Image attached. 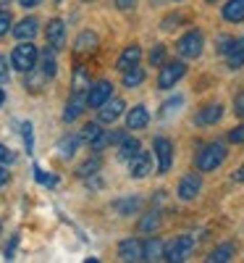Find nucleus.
Wrapping results in <instances>:
<instances>
[{"label": "nucleus", "mask_w": 244, "mask_h": 263, "mask_svg": "<svg viewBox=\"0 0 244 263\" xmlns=\"http://www.w3.org/2000/svg\"><path fill=\"white\" fill-rule=\"evenodd\" d=\"M223 158H226V147L220 142H210L197 153L194 163H197V171H215L220 163H223Z\"/></svg>", "instance_id": "obj_1"}, {"label": "nucleus", "mask_w": 244, "mask_h": 263, "mask_svg": "<svg viewBox=\"0 0 244 263\" xmlns=\"http://www.w3.org/2000/svg\"><path fill=\"white\" fill-rule=\"evenodd\" d=\"M37 48L32 45L29 40H18V45L13 48V53H11V63H13V69L16 71H29V69H34V63H37Z\"/></svg>", "instance_id": "obj_2"}, {"label": "nucleus", "mask_w": 244, "mask_h": 263, "mask_svg": "<svg viewBox=\"0 0 244 263\" xmlns=\"http://www.w3.org/2000/svg\"><path fill=\"white\" fill-rule=\"evenodd\" d=\"M192 250H194V239H192L189 234H181V237H176L173 242L166 245V255H163V260L181 263V260H187V255H189Z\"/></svg>", "instance_id": "obj_3"}, {"label": "nucleus", "mask_w": 244, "mask_h": 263, "mask_svg": "<svg viewBox=\"0 0 244 263\" xmlns=\"http://www.w3.org/2000/svg\"><path fill=\"white\" fill-rule=\"evenodd\" d=\"M202 48H205V40H202V32H197V29L187 32L179 42H176V50H179L181 58H197L202 53Z\"/></svg>", "instance_id": "obj_4"}, {"label": "nucleus", "mask_w": 244, "mask_h": 263, "mask_svg": "<svg viewBox=\"0 0 244 263\" xmlns=\"http://www.w3.org/2000/svg\"><path fill=\"white\" fill-rule=\"evenodd\" d=\"M187 74V66L181 61H171V63H163L160 69V77H158V87L160 90H171V87L179 82L181 77Z\"/></svg>", "instance_id": "obj_5"}, {"label": "nucleus", "mask_w": 244, "mask_h": 263, "mask_svg": "<svg viewBox=\"0 0 244 263\" xmlns=\"http://www.w3.org/2000/svg\"><path fill=\"white\" fill-rule=\"evenodd\" d=\"M129 174L134 179H145L147 174H152V153H145L142 147L129 158Z\"/></svg>", "instance_id": "obj_6"}, {"label": "nucleus", "mask_w": 244, "mask_h": 263, "mask_svg": "<svg viewBox=\"0 0 244 263\" xmlns=\"http://www.w3.org/2000/svg\"><path fill=\"white\" fill-rule=\"evenodd\" d=\"M152 150H155V156H158V174H166L171 168V163H173V145H171V140L155 137Z\"/></svg>", "instance_id": "obj_7"}, {"label": "nucleus", "mask_w": 244, "mask_h": 263, "mask_svg": "<svg viewBox=\"0 0 244 263\" xmlns=\"http://www.w3.org/2000/svg\"><path fill=\"white\" fill-rule=\"evenodd\" d=\"M110 92H113V84H110L108 79L95 82V84L90 87V95H87V105H90V108H100V105L110 98Z\"/></svg>", "instance_id": "obj_8"}, {"label": "nucleus", "mask_w": 244, "mask_h": 263, "mask_svg": "<svg viewBox=\"0 0 244 263\" xmlns=\"http://www.w3.org/2000/svg\"><path fill=\"white\" fill-rule=\"evenodd\" d=\"M124 108H126V105H124V100H118V98L110 100V98H108V100L97 108V121H100V124H110V121H116V119L124 114Z\"/></svg>", "instance_id": "obj_9"}, {"label": "nucleus", "mask_w": 244, "mask_h": 263, "mask_svg": "<svg viewBox=\"0 0 244 263\" xmlns=\"http://www.w3.org/2000/svg\"><path fill=\"white\" fill-rule=\"evenodd\" d=\"M199 190H202L199 174H187V177H181V182H179V197L181 200H194L199 195Z\"/></svg>", "instance_id": "obj_10"}, {"label": "nucleus", "mask_w": 244, "mask_h": 263, "mask_svg": "<svg viewBox=\"0 0 244 263\" xmlns=\"http://www.w3.org/2000/svg\"><path fill=\"white\" fill-rule=\"evenodd\" d=\"M45 37H48V45L53 50L63 48V42H66V24H63L60 18H53L50 24L45 27Z\"/></svg>", "instance_id": "obj_11"}, {"label": "nucleus", "mask_w": 244, "mask_h": 263, "mask_svg": "<svg viewBox=\"0 0 244 263\" xmlns=\"http://www.w3.org/2000/svg\"><path fill=\"white\" fill-rule=\"evenodd\" d=\"M220 116H223V105L220 103H210V105H205L202 111L197 114V124L199 126H213V124H218L220 121Z\"/></svg>", "instance_id": "obj_12"}, {"label": "nucleus", "mask_w": 244, "mask_h": 263, "mask_svg": "<svg viewBox=\"0 0 244 263\" xmlns=\"http://www.w3.org/2000/svg\"><path fill=\"white\" fill-rule=\"evenodd\" d=\"M118 255H121V260H129V263L142 260V242H139L137 237L124 239V242L118 245Z\"/></svg>", "instance_id": "obj_13"}, {"label": "nucleus", "mask_w": 244, "mask_h": 263, "mask_svg": "<svg viewBox=\"0 0 244 263\" xmlns=\"http://www.w3.org/2000/svg\"><path fill=\"white\" fill-rule=\"evenodd\" d=\"M166 255V242L160 237H150L142 245V260H163Z\"/></svg>", "instance_id": "obj_14"}, {"label": "nucleus", "mask_w": 244, "mask_h": 263, "mask_svg": "<svg viewBox=\"0 0 244 263\" xmlns=\"http://www.w3.org/2000/svg\"><path fill=\"white\" fill-rule=\"evenodd\" d=\"M223 55H226L229 69H241L244 66V37L241 40H231V45H229V50Z\"/></svg>", "instance_id": "obj_15"}, {"label": "nucleus", "mask_w": 244, "mask_h": 263, "mask_svg": "<svg viewBox=\"0 0 244 263\" xmlns=\"http://www.w3.org/2000/svg\"><path fill=\"white\" fill-rule=\"evenodd\" d=\"M139 58H142V48H139V45H129V48L118 55L116 69H118V71H126V69H131V66H137Z\"/></svg>", "instance_id": "obj_16"}, {"label": "nucleus", "mask_w": 244, "mask_h": 263, "mask_svg": "<svg viewBox=\"0 0 244 263\" xmlns=\"http://www.w3.org/2000/svg\"><path fill=\"white\" fill-rule=\"evenodd\" d=\"M37 27H39V24H37V18L29 16V18H24V21H18L16 27H11V32H13L16 40H32V37L37 34Z\"/></svg>", "instance_id": "obj_17"}, {"label": "nucleus", "mask_w": 244, "mask_h": 263, "mask_svg": "<svg viewBox=\"0 0 244 263\" xmlns=\"http://www.w3.org/2000/svg\"><path fill=\"white\" fill-rule=\"evenodd\" d=\"M147 121H150V114H147L145 105H134L129 111V116H126V126L129 129H145Z\"/></svg>", "instance_id": "obj_18"}, {"label": "nucleus", "mask_w": 244, "mask_h": 263, "mask_svg": "<svg viewBox=\"0 0 244 263\" xmlns=\"http://www.w3.org/2000/svg\"><path fill=\"white\" fill-rule=\"evenodd\" d=\"M223 18L231 21V24L244 21V0H229V3L223 6Z\"/></svg>", "instance_id": "obj_19"}, {"label": "nucleus", "mask_w": 244, "mask_h": 263, "mask_svg": "<svg viewBox=\"0 0 244 263\" xmlns=\"http://www.w3.org/2000/svg\"><path fill=\"white\" fill-rule=\"evenodd\" d=\"M139 205H142L139 195H129V197H121V200H116L113 208H116L118 213H124V216H131V213L139 211Z\"/></svg>", "instance_id": "obj_20"}, {"label": "nucleus", "mask_w": 244, "mask_h": 263, "mask_svg": "<svg viewBox=\"0 0 244 263\" xmlns=\"http://www.w3.org/2000/svg\"><path fill=\"white\" fill-rule=\"evenodd\" d=\"M82 108H84L82 92H74V95H71V100H69V105H66V114H63V121H74V119H79V114H82Z\"/></svg>", "instance_id": "obj_21"}, {"label": "nucleus", "mask_w": 244, "mask_h": 263, "mask_svg": "<svg viewBox=\"0 0 244 263\" xmlns=\"http://www.w3.org/2000/svg\"><path fill=\"white\" fill-rule=\"evenodd\" d=\"M39 69L42 71H45L48 74V79L55 74V69H58V66H55V55H53V48H45V50H39Z\"/></svg>", "instance_id": "obj_22"}, {"label": "nucleus", "mask_w": 244, "mask_h": 263, "mask_svg": "<svg viewBox=\"0 0 244 263\" xmlns=\"http://www.w3.org/2000/svg\"><path fill=\"white\" fill-rule=\"evenodd\" d=\"M82 140H79V135H69V137H63L60 142H58V156L60 158H71L74 153H76V145H79Z\"/></svg>", "instance_id": "obj_23"}, {"label": "nucleus", "mask_w": 244, "mask_h": 263, "mask_svg": "<svg viewBox=\"0 0 244 263\" xmlns=\"http://www.w3.org/2000/svg\"><path fill=\"white\" fill-rule=\"evenodd\" d=\"M97 48V34L95 32H82L76 37V50L79 53H92Z\"/></svg>", "instance_id": "obj_24"}, {"label": "nucleus", "mask_w": 244, "mask_h": 263, "mask_svg": "<svg viewBox=\"0 0 244 263\" xmlns=\"http://www.w3.org/2000/svg\"><path fill=\"white\" fill-rule=\"evenodd\" d=\"M100 168H103V163H100V158L95 156V158H90V161H84V163L76 168V174H79L82 179H90V177H97Z\"/></svg>", "instance_id": "obj_25"}, {"label": "nucleus", "mask_w": 244, "mask_h": 263, "mask_svg": "<svg viewBox=\"0 0 244 263\" xmlns=\"http://www.w3.org/2000/svg\"><path fill=\"white\" fill-rule=\"evenodd\" d=\"M137 150H139V140H134V137H124V140L118 142V158H121V161H129Z\"/></svg>", "instance_id": "obj_26"}, {"label": "nucleus", "mask_w": 244, "mask_h": 263, "mask_svg": "<svg viewBox=\"0 0 244 263\" xmlns=\"http://www.w3.org/2000/svg\"><path fill=\"white\" fill-rule=\"evenodd\" d=\"M231 255H234V245H231V242H223V245H218V248L208 255V260H210V263H226V260H231Z\"/></svg>", "instance_id": "obj_27"}, {"label": "nucleus", "mask_w": 244, "mask_h": 263, "mask_svg": "<svg viewBox=\"0 0 244 263\" xmlns=\"http://www.w3.org/2000/svg\"><path fill=\"white\" fill-rule=\"evenodd\" d=\"M158 227H160V213H158V211H150V213H145V216L139 218V232H145V234L155 232Z\"/></svg>", "instance_id": "obj_28"}, {"label": "nucleus", "mask_w": 244, "mask_h": 263, "mask_svg": "<svg viewBox=\"0 0 244 263\" xmlns=\"http://www.w3.org/2000/svg\"><path fill=\"white\" fill-rule=\"evenodd\" d=\"M45 79H48V74L42 71V69H29L27 71V90L29 92H37L42 84H45Z\"/></svg>", "instance_id": "obj_29"}, {"label": "nucleus", "mask_w": 244, "mask_h": 263, "mask_svg": "<svg viewBox=\"0 0 244 263\" xmlns=\"http://www.w3.org/2000/svg\"><path fill=\"white\" fill-rule=\"evenodd\" d=\"M121 74H124V84L126 87H137V84L145 82V69H139V63L131 66V69H126V71H121Z\"/></svg>", "instance_id": "obj_30"}, {"label": "nucleus", "mask_w": 244, "mask_h": 263, "mask_svg": "<svg viewBox=\"0 0 244 263\" xmlns=\"http://www.w3.org/2000/svg\"><path fill=\"white\" fill-rule=\"evenodd\" d=\"M100 129H103V126H100V121H90V124H84L79 140H82V142H92V140L97 137V132H100Z\"/></svg>", "instance_id": "obj_31"}, {"label": "nucleus", "mask_w": 244, "mask_h": 263, "mask_svg": "<svg viewBox=\"0 0 244 263\" xmlns=\"http://www.w3.org/2000/svg\"><path fill=\"white\" fill-rule=\"evenodd\" d=\"M82 90H87V69L76 66L74 69V92H82Z\"/></svg>", "instance_id": "obj_32"}, {"label": "nucleus", "mask_w": 244, "mask_h": 263, "mask_svg": "<svg viewBox=\"0 0 244 263\" xmlns=\"http://www.w3.org/2000/svg\"><path fill=\"white\" fill-rule=\"evenodd\" d=\"M108 145H110V132H103V129L97 132V137H95V140L90 142V147H92L95 153H100V150H105Z\"/></svg>", "instance_id": "obj_33"}, {"label": "nucleus", "mask_w": 244, "mask_h": 263, "mask_svg": "<svg viewBox=\"0 0 244 263\" xmlns=\"http://www.w3.org/2000/svg\"><path fill=\"white\" fill-rule=\"evenodd\" d=\"M34 179H37L39 184H45V187H55V184H58V179L50 177L48 171H39V166H34Z\"/></svg>", "instance_id": "obj_34"}, {"label": "nucleus", "mask_w": 244, "mask_h": 263, "mask_svg": "<svg viewBox=\"0 0 244 263\" xmlns=\"http://www.w3.org/2000/svg\"><path fill=\"white\" fill-rule=\"evenodd\" d=\"M166 61V45H155V50L150 53V63L152 66H163Z\"/></svg>", "instance_id": "obj_35"}, {"label": "nucleus", "mask_w": 244, "mask_h": 263, "mask_svg": "<svg viewBox=\"0 0 244 263\" xmlns=\"http://www.w3.org/2000/svg\"><path fill=\"white\" fill-rule=\"evenodd\" d=\"M11 27H13V18H11V13H8V11H0V37L8 34V32H11Z\"/></svg>", "instance_id": "obj_36"}, {"label": "nucleus", "mask_w": 244, "mask_h": 263, "mask_svg": "<svg viewBox=\"0 0 244 263\" xmlns=\"http://www.w3.org/2000/svg\"><path fill=\"white\" fill-rule=\"evenodd\" d=\"M21 135H24L27 150L32 153V147H34V135H32V124H29V121H24V124H21Z\"/></svg>", "instance_id": "obj_37"}, {"label": "nucleus", "mask_w": 244, "mask_h": 263, "mask_svg": "<svg viewBox=\"0 0 244 263\" xmlns=\"http://www.w3.org/2000/svg\"><path fill=\"white\" fill-rule=\"evenodd\" d=\"M229 142H234V145H241L244 142V124H239V126H234L229 132Z\"/></svg>", "instance_id": "obj_38"}, {"label": "nucleus", "mask_w": 244, "mask_h": 263, "mask_svg": "<svg viewBox=\"0 0 244 263\" xmlns=\"http://www.w3.org/2000/svg\"><path fill=\"white\" fill-rule=\"evenodd\" d=\"M234 114L239 119H244V92H236L234 95Z\"/></svg>", "instance_id": "obj_39"}, {"label": "nucleus", "mask_w": 244, "mask_h": 263, "mask_svg": "<svg viewBox=\"0 0 244 263\" xmlns=\"http://www.w3.org/2000/svg\"><path fill=\"white\" fill-rule=\"evenodd\" d=\"M16 161V156L6 147V145H0V163H13Z\"/></svg>", "instance_id": "obj_40"}, {"label": "nucleus", "mask_w": 244, "mask_h": 263, "mask_svg": "<svg viewBox=\"0 0 244 263\" xmlns=\"http://www.w3.org/2000/svg\"><path fill=\"white\" fill-rule=\"evenodd\" d=\"M181 105V98H173V100H168L166 105H163V116H168L171 111H173V108H179Z\"/></svg>", "instance_id": "obj_41"}, {"label": "nucleus", "mask_w": 244, "mask_h": 263, "mask_svg": "<svg viewBox=\"0 0 244 263\" xmlns=\"http://www.w3.org/2000/svg\"><path fill=\"white\" fill-rule=\"evenodd\" d=\"M8 79V66H6V58L0 55V84H3Z\"/></svg>", "instance_id": "obj_42"}, {"label": "nucleus", "mask_w": 244, "mask_h": 263, "mask_svg": "<svg viewBox=\"0 0 244 263\" xmlns=\"http://www.w3.org/2000/svg\"><path fill=\"white\" fill-rule=\"evenodd\" d=\"M229 45H231V37H220V40H218V53H226Z\"/></svg>", "instance_id": "obj_43"}, {"label": "nucleus", "mask_w": 244, "mask_h": 263, "mask_svg": "<svg viewBox=\"0 0 244 263\" xmlns=\"http://www.w3.org/2000/svg\"><path fill=\"white\" fill-rule=\"evenodd\" d=\"M179 21H181V16H168L163 21V29H173V24H179Z\"/></svg>", "instance_id": "obj_44"}, {"label": "nucleus", "mask_w": 244, "mask_h": 263, "mask_svg": "<svg viewBox=\"0 0 244 263\" xmlns=\"http://www.w3.org/2000/svg\"><path fill=\"white\" fill-rule=\"evenodd\" d=\"M8 179H11V174H8L3 166H0V187H3V184H8Z\"/></svg>", "instance_id": "obj_45"}, {"label": "nucleus", "mask_w": 244, "mask_h": 263, "mask_svg": "<svg viewBox=\"0 0 244 263\" xmlns=\"http://www.w3.org/2000/svg\"><path fill=\"white\" fill-rule=\"evenodd\" d=\"M18 3L24 6V8H34V6H39V3H42V0H18Z\"/></svg>", "instance_id": "obj_46"}, {"label": "nucleus", "mask_w": 244, "mask_h": 263, "mask_svg": "<svg viewBox=\"0 0 244 263\" xmlns=\"http://www.w3.org/2000/svg\"><path fill=\"white\" fill-rule=\"evenodd\" d=\"M234 182H244V166H239V168L234 171Z\"/></svg>", "instance_id": "obj_47"}, {"label": "nucleus", "mask_w": 244, "mask_h": 263, "mask_svg": "<svg viewBox=\"0 0 244 263\" xmlns=\"http://www.w3.org/2000/svg\"><path fill=\"white\" fill-rule=\"evenodd\" d=\"M126 137V132H113V135H110V142H121Z\"/></svg>", "instance_id": "obj_48"}, {"label": "nucleus", "mask_w": 244, "mask_h": 263, "mask_svg": "<svg viewBox=\"0 0 244 263\" xmlns=\"http://www.w3.org/2000/svg\"><path fill=\"white\" fill-rule=\"evenodd\" d=\"M116 6L118 8H131V6H134V0H116Z\"/></svg>", "instance_id": "obj_49"}, {"label": "nucleus", "mask_w": 244, "mask_h": 263, "mask_svg": "<svg viewBox=\"0 0 244 263\" xmlns=\"http://www.w3.org/2000/svg\"><path fill=\"white\" fill-rule=\"evenodd\" d=\"M3 100H6V95H3V90H0V105H3Z\"/></svg>", "instance_id": "obj_50"}, {"label": "nucleus", "mask_w": 244, "mask_h": 263, "mask_svg": "<svg viewBox=\"0 0 244 263\" xmlns=\"http://www.w3.org/2000/svg\"><path fill=\"white\" fill-rule=\"evenodd\" d=\"M11 3V0H0V6H8Z\"/></svg>", "instance_id": "obj_51"}, {"label": "nucleus", "mask_w": 244, "mask_h": 263, "mask_svg": "<svg viewBox=\"0 0 244 263\" xmlns=\"http://www.w3.org/2000/svg\"><path fill=\"white\" fill-rule=\"evenodd\" d=\"M208 3H218V0H208Z\"/></svg>", "instance_id": "obj_52"}, {"label": "nucleus", "mask_w": 244, "mask_h": 263, "mask_svg": "<svg viewBox=\"0 0 244 263\" xmlns=\"http://www.w3.org/2000/svg\"><path fill=\"white\" fill-rule=\"evenodd\" d=\"M84 3H92V0H84Z\"/></svg>", "instance_id": "obj_53"}]
</instances>
